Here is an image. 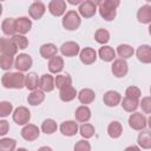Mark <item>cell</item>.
<instances>
[{"label": "cell", "mask_w": 151, "mask_h": 151, "mask_svg": "<svg viewBox=\"0 0 151 151\" xmlns=\"http://www.w3.org/2000/svg\"><path fill=\"white\" fill-rule=\"evenodd\" d=\"M26 76L18 71V72H6L1 77V84L5 88H15L21 90L25 87Z\"/></svg>", "instance_id": "1"}, {"label": "cell", "mask_w": 151, "mask_h": 151, "mask_svg": "<svg viewBox=\"0 0 151 151\" xmlns=\"http://www.w3.org/2000/svg\"><path fill=\"white\" fill-rule=\"evenodd\" d=\"M119 5L120 0H104L98 8L100 17L106 21L113 20L117 15V8L119 7Z\"/></svg>", "instance_id": "2"}, {"label": "cell", "mask_w": 151, "mask_h": 151, "mask_svg": "<svg viewBox=\"0 0 151 151\" xmlns=\"http://www.w3.org/2000/svg\"><path fill=\"white\" fill-rule=\"evenodd\" d=\"M81 24L80 14L76 11H67L63 17V26L67 31H76Z\"/></svg>", "instance_id": "3"}, {"label": "cell", "mask_w": 151, "mask_h": 151, "mask_svg": "<svg viewBox=\"0 0 151 151\" xmlns=\"http://www.w3.org/2000/svg\"><path fill=\"white\" fill-rule=\"evenodd\" d=\"M129 125H130L131 129H133L136 131H142V130H144L146 127L147 119L142 112H136L134 111L129 117Z\"/></svg>", "instance_id": "4"}, {"label": "cell", "mask_w": 151, "mask_h": 151, "mask_svg": "<svg viewBox=\"0 0 151 151\" xmlns=\"http://www.w3.org/2000/svg\"><path fill=\"white\" fill-rule=\"evenodd\" d=\"M13 120L18 125H26L31 120V112L25 106H19L13 112Z\"/></svg>", "instance_id": "5"}, {"label": "cell", "mask_w": 151, "mask_h": 151, "mask_svg": "<svg viewBox=\"0 0 151 151\" xmlns=\"http://www.w3.org/2000/svg\"><path fill=\"white\" fill-rule=\"evenodd\" d=\"M32 65H33V59L27 53H20L19 55H17L14 61V67L20 72L28 71L32 67Z\"/></svg>", "instance_id": "6"}, {"label": "cell", "mask_w": 151, "mask_h": 151, "mask_svg": "<svg viewBox=\"0 0 151 151\" xmlns=\"http://www.w3.org/2000/svg\"><path fill=\"white\" fill-rule=\"evenodd\" d=\"M20 133H21V137H22L25 140H27V142H33V140H35V139L39 138V136H40V130H39V127H38L37 125H34V124H26V125H24V127L21 129Z\"/></svg>", "instance_id": "7"}, {"label": "cell", "mask_w": 151, "mask_h": 151, "mask_svg": "<svg viewBox=\"0 0 151 151\" xmlns=\"http://www.w3.org/2000/svg\"><path fill=\"white\" fill-rule=\"evenodd\" d=\"M111 71H112V73H113L114 77H117V78H124L127 74V72H129L127 63L125 61V59H122V58L116 59V60H113Z\"/></svg>", "instance_id": "8"}, {"label": "cell", "mask_w": 151, "mask_h": 151, "mask_svg": "<svg viewBox=\"0 0 151 151\" xmlns=\"http://www.w3.org/2000/svg\"><path fill=\"white\" fill-rule=\"evenodd\" d=\"M67 6L65 0H51L48 4V12L53 17H61L66 13Z\"/></svg>", "instance_id": "9"}, {"label": "cell", "mask_w": 151, "mask_h": 151, "mask_svg": "<svg viewBox=\"0 0 151 151\" xmlns=\"http://www.w3.org/2000/svg\"><path fill=\"white\" fill-rule=\"evenodd\" d=\"M18 47L17 45L13 42V40L9 38H1L0 40V51H1V54H6V55H11V57H14L17 53H18Z\"/></svg>", "instance_id": "10"}, {"label": "cell", "mask_w": 151, "mask_h": 151, "mask_svg": "<svg viewBox=\"0 0 151 151\" xmlns=\"http://www.w3.org/2000/svg\"><path fill=\"white\" fill-rule=\"evenodd\" d=\"M103 101L109 107H116L122 101V94L117 91L110 90V91L105 92V94L103 96Z\"/></svg>", "instance_id": "11"}, {"label": "cell", "mask_w": 151, "mask_h": 151, "mask_svg": "<svg viewBox=\"0 0 151 151\" xmlns=\"http://www.w3.org/2000/svg\"><path fill=\"white\" fill-rule=\"evenodd\" d=\"M79 58L84 65H91L97 60V52L92 47H84L79 52Z\"/></svg>", "instance_id": "12"}, {"label": "cell", "mask_w": 151, "mask_h": 151, "mask_svg": "<svg viewBox=\"0 0 151 151\" xmlns=\"http://www.w3.org/2000/svg\"><path fill=\"white\" fill-rule=\"evenodd\" d=\"M59 130H60L63 136L72 137V136L77 134V132L79 131V126H78V123H76L73 120H66V122H63L60 124Z\"/></svg>", "instance_id": "13"}, {"label": "cell", "mask_w": 151, "mask_h": 151, "mask_svg": "<svg viewBox=\"0 0 151 151\" xmlns=\"http://www.w3.org/2000/svg\"><path fill=\"white\" fill-rule=\"evenodd\" d=\"M46 12V6L41 1H34L29 7H28V14L32 19L39 20L44 17Z\"/></svg>", "instance_id": "14"}, {"label": "cell", "mask_w": 151, "mask_h": 151, "mask_svg": "<svg viewBox=\"0 0 151 151\" xmlns=\"http://www.w3.org/2000/svg\"><path fill=\"white\" fill-rule=\"evenodd\" d=\"M60 52L64 57L71 58V57H76L80 52V47L76 41H66L61 45Z\"/></svg>", "instance_id": "15"}, {"label": "cell", "mask_w": 151, "mask_h": 151, "mask_svg": "<svg viewBox=\"0 0 151 151\" xmlns=\"http://www.w3.org/2000/svg\"><path fill=\"white\" fill-rule=\"evenodd\" d=\"M137 59L143 64H151V46L140 45L136 50Z\"/></svg>", "instance_id": "16"}, {"label": "cell", "mask_w": 151, "mask_h": 151, "mask_svg": "<svg viewBox=\"0 0 151 151\" xmlns=\"http://www.w3.org/2000/svg\"><path fill=\"white\" fill-rule=\"evenodd\" d=\"M78 11H79V14H80L83 18H86V19H87V18H92V17L96 14V12H97V6L86 0V1H83V2L79 5Z\"/></svg>", "instance_id": "17"}, {"label": "cell", "mask_w": 151, "mask_h": 151, "mask_svg": "<svg viewBox=\"0 0 151 151\" xmlns=\"http://www.w3.org/2000/svg\"><path fill=\"white\" fill-rule=\"evenodd\" d=\"M32 28V21L27 17H20L15 19V29L17 33L20 34H26L31 31Z\"/></svg>", "instance_id": "18"}, {"label": "cell", "mask_w": 151, "mask_h": 151, "mask_svg": "<svg viewBox=\"0 0 151 151\" xmlns=\"http://www.w3.org/2000/svg\"><path fill=\"white\" fill-rule=\"evenodd\" d=\"M39 87L45 91V92H52L55 87V81H54V78L53 76L51 74H42L40 77V83H39Z\"/></svg>", "instance_id": "19"}, {"label": "cell", "mask_w": 151, "mask_h": 151, "mask_svg": "<svg viewBox=\"0 0 151 151\" xmlns=\"http://www.w3.org/2000/svg\"><path fill=\"white\" fill-rule=\"evenodd\" d=\"M76 97H78V92L72 85L65 86L59 90V98H60V100H63L65 103L73 100Z\"/></svg>", "instance_id": "20"}, {"label": "cell", "mask_w": 151, "mask_h": 151, "mask_svg": "<svg viewBox=\"0 0 151 151\" xmlns=\"http://www.w3.org/2000/svg\"><path fill=\"white\" fill-rule=\"evenodd\" d=\"M48 70H50L51 73H54V74L60 73L64 70V59H63V57H60L58 54L52 57L48 61Z\"/></svg>", "instance_id": "21"}, {"label": "cell", "mask_w": 151, "mask_h": 151, "mask_svg": "<svg viewBox=\"0 0 151 151\" xmlns=\"http://www.w3.org/2000/svg\"><path fill=\"white\" fill-rule=\"evenodd\" d=\"M94 99H96V94L94 91L91 88H81L78 92V100L84 105H88L93 103Z\"/></svg>", "instance_id": "22"}, {"label": "cell", "mask_w": 151, "mask_h": 151, "mask_svg": "<svg viewBox=\"0 0 151 151\" xmlns=\"http://www.w3.org/2000/svg\"><path fill=\"white\" fill-rule=\"evenodd\" d=\"M74 117H76V120L79 122V123H86L91 119V110L87 105H81L79 106L76 112H74Z\"/></svg>", "instance_id": "23"}, {"label": "cell", "mask_w": 151, "mask_h": 151, "mask_svg": "<svg viewBox=\"0 0 151 151\" xmlns=\"http://www.w3.org/2000/svg\"><path fill=\"white\" fill-rule=\"evenodd\" d=\"M98 55H99V58L103 61L110 63V61H113L114 60V58H116V51L111 46L103 45V47H100L99 51H98Z\"/></svg>", "instance_id": "24"}, {"label": "cell", "mask_w": 151, "mask_h": 151, "mask_svg": "<svg viewBox=\"0 0 151 151\" xmlns=\"http://www.w3.org/2000/svg\"><path fill=\"white\" fill-rule=\"evenodd\" d=\"M45 100V91H42L41 88L40 90H34V91H31V93L28 94L27 97V101L29 105L32 106H37V105H40L42 101Z\"/></svg>", "instance_id": "25"}, {"label": "cell", "mask_w": 151, "mask_h": 151, "mask_svg": "<svg viewBox=\"0 0 151 151\" xmlns=\"http://www.w3.org/2000/svg\"><path fill=\"white\" fill-rule=\"evenodd\" d=\"M39 52H40V55H41L44 59H51L52 57L57 55L58 48H57V46H55L54 44L47 42V44H44V45L40 46Z\"/></svg>", "instance_id": "26"}, {"label": "cell", "mask_w": 151, "mask_h": 151, "mask_svg": "<svg viewBox=\"0 0 151 151\" xmlns=\"http://www.w3.org/2000/svg\"><path fill=\"white\" fill-rule=\"evenodd\" d=\"M137 19L142 24H151V5H143L137 12Z\"/></svg>", "instance_id": "27"}, {"label": "cell", "mask_w": 151, "mask_h": 151, "mask_svg": "<svg viewBox=\"0 0 151 151\" xmlns=\"http://www.w3.org/2000/svg\"><path fill=\"white\" fill-rule=\"evenodd\" d=\"M1 29L2 33L5 35H11L13 37L14 34H17V29H15V19L14 18H6L4 19L2 24H1Z\"/></svg>", "instance_id": "28"}, {"label": "cell", "mask_w": 151, "mask_h": 151, "mask_svg": "<svg viewBox=\"0 0 151 151\" xmlns=\"http://www.w3.org/2000/svg\"><path fill=\"white\" fill-rule=\"evenodd\" d=\"M137 143L142 149H145V150L151 149V131L142 130V132H139L138 134Z\"/></svg>", "instance_id": "29"}, {"label": "cell", "mask_w": 151, "mask_h": 151, "mask_svg": "<svg viewBox=\"0 0 151 151\" xmlns=\"http://www.w3.org/2000/svg\"><path fill=\"white\" fill-rule=\"evenodd\" d=\"M39 83H40V78L38 77V74L35 72H29L26 76V83H25V87L29 91H34L39 87Z\"/></svg>", "instance_id": "30"}, {"label": "cell", "mask_w": 151, "mask_h": 151, "mask_svg": "<svg viewBox=\"0 0 151 151\" xmlns=\"http://www.w3.org/2000/svg\"><path fill=\"white\" fill-rule=\"evenodd\" d=\"M120 105L126 112H134L139 107V99H133V98L125 97V98L122 99Z\"/></svg>", "instance_id": "31"}, {"label": "cell", "mask_w": 151, "mask_h": 151, "mask_svg": "<svg viewBox=\"0 0 151 151\" xmlns=\"http://www.w3.org/2000/svg\"><path fill=\"white\" fill-rule=\"evenodd\" d=\"M122 133H123V126H122V124L119 122L114 120V122H111L109 124V126H107V134L111 138L117 139V138H119L122 136Z\"/></svg>", "instance_id": "32"}, {"label": "cell", "mask_w": 151, "mask_h": 151, "mask_svg": "<svg viewBox=\"0 0 151 151\" xmlns=\"http://www.w3.org/2000/svg\"><path fill=\"white\" fill-rule=\"evenodd\" d=\"M134 53V50L133 47H131L130 45L127 44H120L118 47H117V54L122 58V59H129L133 55Z\"/></svg>", "instance_id": "33"}, {"label": "cell", "mask_w": 151, "mask_h": 151, "mask_svg": "<svg viewBox=\"0 0 151 151\" xmlns=\"http://www.w3.org/2000/svg\"><path fill=\"white\" fill-rule=\"evenodd\" d=\"M57 129H58V125H57L54 119L47 118L41 123V131L45 134H52V133H54L57 131Z\"/></svg>", "instance_id": "34"}, {"label": "cell", "mask_w": 151, "mask_h": 151, "mask_svg": "<svg viewBox=\"0 0 151 151\" xmlns=\"http://www.w3.org/2000/svg\"><path fill=\"white\" fill-rule=\"evenodd\" d=\"M94 40L101 45L107 44L110 41V32L105 28H98L94 33Z\"/></svg>", "instance_id": "35"}, {"label": "cell", "mask_w": 151, "mask_h": 151, "mask_svg": "<svg viewBox=\"0 0 151 151\" xmlns=\"http://www.w3.org/2000/svg\"><path fill=\"white\" fill-rule=\"evenodd\" d=\"M94 132H96L94 126H93L92 124H88L87 122H86V123H83L81 126L79 127V133H80V136H81L83 138H85V139H88V138L93 137V136H94Z\"/></svg>", "instance_id": "36"}, {"label": "cell", "mask_w": 151, "mask_h": 151, "mask_svg": "<svg viewBox=\"0 0 151 151\" xmlns=\"http://www.w3.org/2000/svg\"><path fill=\"white\" fill-rule=\"evenodd\" d=\"M54 81H55V87L59 90L65 86L72 85V78L70 74H58L54 78Z\"/></svg>", "instance_id": "37"}, {"label": "cell", "mask_w": 151, "mask_h": 151, "mask_svg": "<svg viewBox=\"0 0 151 151\" xmlns=\"http://www.w3.org/2000/svg\"><path fill=\"white\" fill-rule=\"evenodd\" d=\"M17 147V140L13 138H1L0 150L1 151H14Z\"/></svg>", "instance_id": "38"}, {"label": "cell", "mask_w": 151, "mask_h": 151, "mask_svg": "<svg viewBox=\"0 0 151 151\" xmlns=\"http://www.w3.org/2000/svg\"><path fill=\"white\" fill-rule=\"evenodd\" d=\"M11 39H12L13 42L17 45V47L20 48V50H25V48H27V46H28V39H27L24 34L17 33V34H14Z\"/></svg>", "instance_id": "39"}, {"label": "cell", "mask_w": 151, "mask_h": 151, "mask_svg": "<svg viewBox=\"0 0 151 151\" xmlns=\"http://www.w3.org/2000/svg\"><path fill=\"white\" fill-rule=\"evenodd\" d=\"M14 61L15 60L13 59V57L1 54V57H0V67L4 71H8V70H11V67L14 66Z\"/></svg>", "instance_id": "40"}, {"label": "cell", "mask_w": 151, "mask_h": 151, "mask_svg": "<svg viewBox=\"0 0 151 151\" xmlns=\"http://www.w3.org/2000/svg\"><path fill=\"white\" fill-rule=\"evenodd\" d=\"M13 111V104L6 100H2L0 103V117L5 118L7 116H9V113H12Z\"/></svg>", "instance_id": "41"}, {"label": "cell", "mask_w": 151, "mask_h": 151, "mask_svg": "<svg viewBox=\"0 0 151 151\" xmlns=\"http://www.w3.org/2000/svg\"><path fill=\"white\" fill-rule=\"evenodd\" d=\"M140 96H142V92H140L139 87H137V86H129L125 91V97H129V98L139 99Z\"/></svg>", "instance_id": "42"}, {"label": "cell", "mask_w": 151, "mask_h": 151, "mask_svg": "<svg viewBox=\"0 0 151 151\" xmlns=\"http://www.w3.org/2000/svg\"><path fill=\"white\" fill-rule=\"evenodd\" d=\"M139 106L144 113H150L151 114V97H144L139 101Z\"/></svg>", "instance_id": "43"}, {"label": "cell", "mask_w": 151, "mask_h": 151, "mask_svg": "<svg viewBox=\"0 0 151 151\" xmlns=\"http://www.w3.org/2000/svg\"><path fill=\"white\" fill-rule=\"evenodd\" d=\"M74 150H76V151H90V150H91V145H90V143H88L87 140L81 139V140H78V142L76 143Z\"/></svg>", "instance_id": "44"}, {"label": "cell", "mask_w": 151, "mask_h": 151, "mask_svg": "<svg viewBox=\"0 0 151 151\" xmlns=\"http://www.w3.org/2000/svg\"><path fill=\"white\" fill-rule=\"evenodd\" d=\"M9 130V124L7 120L1 119L0 120V136H5Z\"/></svg>", "instance_id": "45"}, {"label": "cell", "mask_w": 151, "mask_h": 151, "mask_svg": "<svg viewBox=\"0 0 151 151\" xmlns=\"http://www.w3.org/2000/svg\"><path fill=\"white\" fill-rule=\"evenodd\" d=\"M83 1H84V0H66V2H68L70 5H73V6H76V5H80Z\"/></svg>", "instance_id": "46"}, {"label": "cell", "mask_w": 151, "mask_h": 151, "mask_svg": "<svg viewBox=\"0 0 151 151\" xmlns=\"http://www.w3.org/2000/svg\"><path fill=\"white\" fill-rule=\"evenodd\" d=\"M87 1H90V2H92L93 5H96V6H99L104 0H87Z\"/></svg>", "instance_id": "47"}, {"label": "cell", "mask_w": 151, "mask_h": 151, "mask_svg": "<svg viewBox=\"0 0 151 151\" xmlns=\"http://www.w3.org/2000/svg\"><path fill=\"white\" fill-rule=\"evenodd\" d=\"M130 149H134V150H139L140 147H139V145H138V146H134V145H132V146H127V147H126V150H130Z\"/></svg>", "instance_id": "48"}, {"label": "cell", "mask_w": 151, "mask_h": 151, "mask_svg": "<svg viewBox=\"0 0 151 151\" xmlns=\"http://www.w3.org/2000/svg\"><path fill=\"white\" fill-rule=\"evenodd\" d=\"M147 125H149V127L151 129V116L147 118Z\"/></svg>", "instance_id": "49"}, {"label": "cell", "mask_w": 151, "mask_h": 151, "mask_svg": "<svg viewBox=\"0 0 151 151\" xmlns=\"http://www.w3.org/2000/svg\"><path fill=\"white\" fill-rule=\"evenodd\" d=\"M149 33H150V35H151V24H150V26H149Z\"/></svg>", "instance_id": "50"}, {"label": "cell", "mask_w": 151, "mask_h": 151, "mask_svg": "<svg viewBox=\"0 0 151 151\" xmlns=\"http://www.w3.org/2000/svg\"><path fill=\"white\" fill-rule=\"evenodd\" d=\"M146 1H147V2H151V0H146Z\"/></svg>", "instance_id": "51"}, {"label": "cell", "mask_w": 151, "mask_h": 151, "mask_svg": "<svg viewBox=\"0 0 151 151\" xmlns=\"http://www.w3.org/2000/svg\"><path fill=\"white\" fill-rule=\"evenodd\" d=\"M150 93H151V86H150Z\"/></svg>", "instance_id": "52"}, {"label": "cell", "mask_w": 151, "mask_h": 151, "mask_svg": "<svg viewBox=\"0 0 151 151\" xmlns=\"http://www.w3.org/2000/svg\"><path fill=\"white\" fill-rule=\"evenodd\" d=\"M34 1H40V0H34Z\"/></svg>", "instance_id": "53"}, {"label": "cell", "mask_w": 151, "mask_h": 151, "mask_svg": "<svg viewBox=\"0 0 151 151\" xmlns=\"http://www.w3.org/2000/svg\"><path fill=\"white\" fill-rule=\"evenodd\" d=\"M1 1H5V0H1Z\"/></svg>", "instance_id": "54"}]
</instances>
